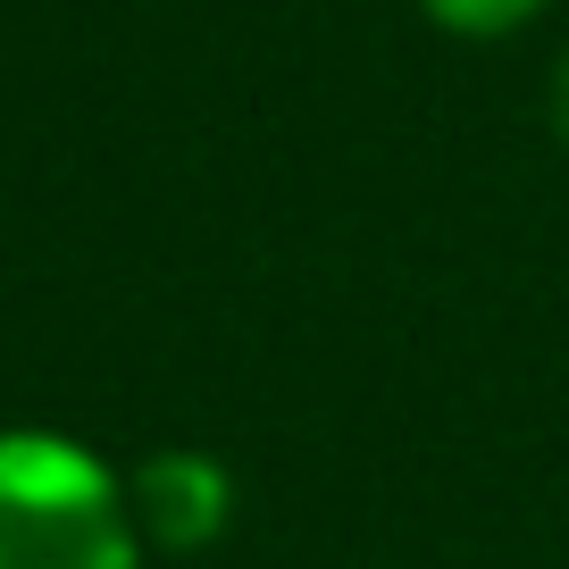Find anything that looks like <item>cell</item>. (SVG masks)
Masks as SVG:
<instances>
[{"label": "cell", "instance_id": "6da1fadb", "mask_svg": "<svg viewBox=\"0 0 569 569\" xmlns=\"http://www.w3.org/2000/svg\"><path fill=\"white\" fill-rule=\"evenodd\" d=\"M0 569H142L118 469L51 427L0 436Z\"/></svg>", "mask_w": 569, "mask_h": 569}, {"label": "cell", "instance_id": "7a4b0ae2", "mask_svg": "<svg viewBox=\"0 0 569 569\" xmlns=\"http://www.w3.org/2000/svg\"><path fill=\"white\" fill-rule=\"evenodd\" d=\"M126 502H134L142 545L160 552H210L234 519V478L210 461V452H151V461L126 478Z\"/></svg>", "mask_w": 569, "mask_h": 569}, {"label": "cell", "instance_id": "3957f363", "mask_svg": "<svg viewBox=\"0 0 569 569\" xmlns=\"http://www.w3.org/2000/svg\"><path fill=\"white\" fill-rule=\"evenodd\" d=\"M419 9L445 26V34H461V42H502L528 18H545V0H419Z\"/></svg>", "mask_w": 569, "mask_h": 569}, {"label": "cell", "instance_id": "277c9868", "mask_svg": "<svg viewBox=\"0 0 569 569\" xmlns=\"http://www.w3.org/2000/svg\"><path fill=\"white\" fill-rule=\"evenodd\" d=\"M552 126L569 134V51H561V68H552Z\"/></svg>", "mask_w": 569, "mask_h": 569}]
</instances>
